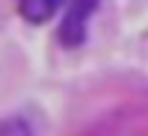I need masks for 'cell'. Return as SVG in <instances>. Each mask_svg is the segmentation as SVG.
Instances as JSON below:
<instances>
[{
    "instance_id": "cell-1",
    "label": "cell",
    "mask_w": 148,
    "mask_h": 136,
    "mask_svg": "<svg viewBox=\"0 0 148 136\" xmlns=\"http://www.w3.org/2000/svg\"><path fill=\"white\" fill-rule=\"evenodd\" d=\"M101 0H71L62 24H59V44L62 47H80L89 36V21L98 12Z\"/></svg>"
},
{
    "instance_id": "cell-2",
    "label": "cell",
    "mask_w": 148,
    "mask_h": 136,
    "mask_svg": "<svg viewBox=\"0 0 148 136\" xmlns=\"http://www.w3.org/2000/svg\"><path fill=\"white\" fill-rule=\"evenodd\" d=\"M62 3L65 0H18V12L30 24H45L53 12H59Z\"/></svg>"
},
{
    "instance_id": "cell-3",
    "label": "cell",
    "mask_w": 148,
    "mask_h": 136,
    "mask_svg": "<svg viewBox=\"0 0 148 136\" xmlns=\"http://www.w3.org/2000/svg\"><path fill=\"white\" fill-rule=\"evenodd\" d=\"M0 136H33V130L24 118L9 115V118H0Z\"/></svg>"
}]
</instances>
